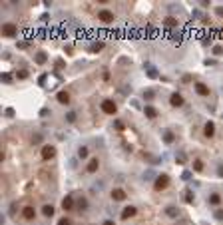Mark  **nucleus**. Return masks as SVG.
I'll return each instance as SVG.
<instances>
[{"instance_id": "nucleus-1", "label": "nucleus", "mask_w": 223, "mask_h": 225, "mask_svg": "<svg viewBox=\"0 0 223 225\" xmlns=\"http://www.w3.org/2000/svg\"><path fill=\"white\" fill-rule=\"evenodd\" d=\"M2 36H6V38L18 36V26H16L14 22H4L2 24Z\"/></svg>"}, {"instance_id": "nucleus-2", "label": "nucleus", "mask_w": 223, "mask_h": 225, "mask_svg": "<svg viewBox=\"0 0 223 225\" xmlns=\"http://www.w3.org/2000/svg\"><path fill=\"white\" fill-rule=\"evenodd\" d=\"M167 185H169V175H167V173H161V175H157V177L153 179L155 191H161V189H165Z\"/></svg>"}, {"instance_id": "nucleus-3", "label": "nucleus", "mask_w": 223, "mask_h": 225, "mask_svg": "<svg viewBox=\"0 0 223 225\" xmlns=\"http://www.w3.org/2000/svg\"><path fill=\"white\" fill-rule=\"evenodd\" d=\"M102 112L108 114V116H113V114L117 112L116 102H113V100H104V102H102Z\"/></svg>"}, {"instance_id": "nucleus-4", "label": "nucleus", "mask_w": 223, "mask_h": 225, "mask_svg": "<svg viewBox=\"0 0 223 225\" xmlns=\"http://www.w3.org/2000/svg\"><path fill=\"white\" fill-rule=\"evenodd\" d=\"M98 20H102L104 24H112L113 20H116V16H113V12H110V10H100L98 12Z\"/></svg>"}, {"instance_id": "nucleus-5", "label": "nucleus", "mask_w": 223, "mask_h": 225, "mask_svg": "<svg viewBox=\"0 0 223 225\" xmlns=\"http://www.w3.org/2000/svg\"><path fill=\"white\" fill-rule=\"evenodd\" d=\"M169 104L173 106V108H181V106L185 104V100H183V96L179 94V92H173V94L169 96Z\"/></svg>"}, {"instance_id": "nucleus-6", "label": "nucleus", "mask_w": 223, "mask_h": 225, "mask_svg": "<svg viewBox=\"0 0 223 225\" xmlns=\"http://www.w3.org/2000/svg\"><path fill=\"white\" fill-rule=\"evenodd\" d=\"M56 155V147L54 146H42V159H52Z\"/></svg>"}, {"instance_id": "nucleus-7", "label": "nucleus", "mask_w": 223, "mask_h": 225, "mask_svg": "<svg viewBox=\"0 0 223 225\" xmlns=\"http://www.w3.org/2000/svg\"><path fill=\"white\" fill-rule=\"evenodd\" d=\"M100 169V159L98 158H92L90 161H88V165H86V171L88 173H96Z\"/></svg>"}, {"instance_id": "nucleus-8", "label": "nucleus", "mask_w": 223, "mask_h": 225, "mask_svg": "<svg viewBox=\"0 0 223 225\" xmlns=\"http://www.w3.org/2000/svg\"><path fill=\"white\" fill-rule=\"evenodd\" d=\"M56 102H58V104H62V106H68L70 104V94L66 90L58 92V94H56Z\"/></svg>"}, {"instance_id": "nucleus-9", "label": "nucleus", "mask_w": 223, "mask_h": 225, "mask_svg": "<svg viewBox=\"0 0 223 225\" xmlns=\"http://www.w3.org/2000/svg\"><path fill=\"white\" fill-rule=\"evenodd\" d=\"M136 213H137L136 207H133V205H128V207H124V209H121V215H120V217H121V219H129V217H133Z\"/></svg>"}, {"instance_id": "nucleus-10", "label": "nucleus", "mask_w": 223, "mask_h": 225, "mask_svg": "<svg viewBox=\"0 0 223 225\" xmlns=\"http://www.w3.org/2000/svg\"><path fill=\"white\" fill-rule=\"evenodd\" d=\"M203 135L205 138H213V135H215V124H213L211 120L203 126Z\"/></svg>"}, {"instance_id": "nucleus-11", "label": "nucleus", "mask_w": 223, "mask_h": 225, "mask_svg": "<svg viewBox=\"0 0 223 225\" xmlns=\"http://www.w3.org/2000/svg\"><path fill=\"white\" fill-rule=\"evenodd\" d=\"M22 217L28 219V221H30V219H34V217H36V209H34L32 205H26V207L22 209Z\"/></svg>"}, {"instance_id": "nucleus-12", "label": "nucleus", "mask_w": 223, "mask_h": 225, "mask_svg": "<svg viewBox=\"0 0 223 225\" xmlns=\"http://www.w3.org/2000/svg\"><path fill=\"white\" fill-rule=\"evenodd\" d=\"M112 199H113V201H124V199H125V191L121 187H116L112 191Z\"/></svg>"}, {"instance_id": "nucleus-13", "label": "nucleus", "mask_w": 223, "mask_h": 225, "mask_svg": "<svg viewBox=\"0 0 223 225\" xmlns=\"http://www.w3.org/2000/svg\"><path fill=\"white\" fill-rule=\"evenodd\" d=\"M72 207H74V197H72V195H66V197L62 199V209H64V211H70Z\"/></svg>"}, {"instance_id": "nucleus-14", "label": "nucleus", "mask_w": 223, "mask_h": 225, "mask_svg": "<svg viewBox=\"0 0 223 225\" xmlns=\"http://www.w3.org/2000/svg\"><path fill=\"white\" fill-rule=\"evenodd\" d=\"M161 139H163V143H173L175 142V135H173V131H169V130H163V134H161Z\"/></svg>"}, {"instance_id": "nucleus-15", "label": "nucleus", "mask_w": 223, "mask_h": 225, "mask_svg": "<svg viewBox=\"0 0 223 225\" xmlns=\"http://www.w3.org/2000/svg\"><path fill=\"white\" fill-rule=\"evenodd\" d=\"M195 92L199 96H209V86H205L203 82H197L195 84Z\"/></svg>"}, {"instance_id": "nucleus-16", "label": "nucleus", "mask_w": 223, "mask_h": 225, "mask_svg": "<svg viewBox=\"0 0 223 225\" xmlns=\"http://www.w3.org/2000/svg\"><path fill=\"white\" fill-rule=\"evenodd\" d=\"M144 114H145V118H149V120H155V118H157V110H155L153 106H145Z\"/></svg>"}, {"instance_id": "nucleus-17", "label": "nucleus", "mask_w": 223, "mask_h": 225, "mask_svg": "<svg viewBox=\"0 0 223 225\" xmlns=\"http://www.w3.org/2000/svg\"><path fill=\"white\" fill-rule=\"evenodd\" d=\"M207 203H209V205H219V203H221V195L219 193H211L207 197Z\"/></svg>"}, {"instance_id": "nucleus-18", "label": "nucleus", "mask_w": 223, "mask_h": 225, "mask_svg": "<svg viewBox=\"0 0 223 225\" xmlns=\"http://www.w3.org/2000/svg\"><path fill=\"white\" fill-rule=\"evenodd\" d=\"M76 118H78V114H76L74 110H70V112H66L64 122H66V124H74V122H76Z\"/></svg>"}, {"instance_id": "nucleus-19", "label": "nucleus", "mask_w": 223, "mask_h": 225, "mask_svg": "<svg viewBox=\"0 0 223 225\" xmlns=\"http://www.w3.org/2000/svg\"><path fill=\"white\" fill-rule=\"evenodd\" d=\"M165 215H167V217H179V209L175 205H169L165 209Z\"/></svg>"}, {"instance_id": "nucleus-20", "label": "nucleus", "mask_w": 223, "mask_h": 225, "mask_svg": "<svg viewBox=\"0 0 223 225\" xmlns=\"http://www.w3.org/2000/svg\"><path fill=\"white\" fill-rule=\"evenodd\" d=\"M145 72H148V78H151V80H155V78H159V72L155 70L153 66H148L145 68Z\"/></svg>"}, {"instance_id": "nucleus-21", "label": "nucleus", "mask_w": 223, "mask_h": 225, "mask_svg": "<svg viewBox=\"0 0 223 225\" xmlns=\"http://www.w3.org/2000/svg\"><path fill=\"white\" fill-rule=\"evenodd\" d=\"M42 215L50 219V217L54 215V207H52V205H44V207H42Z\"/></svg>"}, {"instance_id": "nucleus-22", "label": "nucleus", "mask_w": 223, "mask_h": 225, "mask_svg": "<svg viewBox=\"0 0 223 225\" xmlns=\"http://www.w3.org/2000/svg\"><path fill=\"white\" fill-rule=\"evenodd\" d=\"M34 60H36V64H44V62L48 60V56H46V52H38Z\"/></svg>"}, {"instance_id": "nucleus-23", "label": "nucleus", "mask_w": 223, "mask_h": 225, "mask_svg": "<svg viewBox=\"0 0 223 225\" xmlns=\"http://www.w3.org/2000/svg\"><path fill=\"white\" fill-rule=\"evenodd\" d=\"M78 209H80V211H86V209H88V199H86V197H80V199H78Z\"/></svg>"}, {"instance_id": "nucleus-24", "label": "nucleus", "mask_w": 223, "mask_h": 225, "mask_svg": "<svg viewBox=\"0 0 223 225\" xmlns=\"http://www.w3.org/2000/svg\"><path fill=\"white\" fill-rule=\"evenodd\" d=\"M141 96H144V100H153V98H155V92L151 90V88H148V90H144V94H141Z\"/></svg>"}, {"instance_id": "nucleus-25", "label": "nucleus", "mask_w": 223, "mask_h": 225, "mask_svg": "<svg viewBox=\"0 0 223 225\" xmlns=\"http://www.w3.org/2000/svg\"><path fill=\"white\" fill-rule=\"evenodd\" d=\"M78 158H80V159H86V158H88V147H86V146L78 147Z\"/></svg>"}, {"instance_id": "nucleus-26", "label": "nucleus", "mask_w": 223, "mask_h": 225, "mask_svg": "<svg viewBox=\"0 0 223 225\" xmlns=\"http://www.w3.org/2000/svg\"><path fill=\"white\" fill-rule=\"evenodd\" d=\"M163 24H165L167 28H175V26H177V20H175V18H171V16H169V18H165V22H163Z\"/></svg>"}, {"instance_id": "nucleus-27", "label": "nucleus", "mask_w": 223, "mask_h": 225, "mask_svg": "<svg viewBox=\"0 0 223 225\" xmlns=\"http://www.w3.org/2000/svg\"><path fill=\"white\" fill-rule=\"evenodd\" d=\"M193 171H203V161H201V159L193 161Z\"/></svg>"}, {"instance_id": "nucleus-28", "label": "nucleus", "mask_w": 223, "mask_h": 225, "mask_svg": "<svg viewBox=\"0 0 223 225\" xmlns=\"http://www.w3.org/2000/svg\"><path fill=\"white\" fill-rule=\"evenodd\" d=\"M104 48V42H94V44L90 46V52H98V50Z\"/></svg>"}, {"instance_id": "nucleus-29", "label": "nucleus", "mask_w": 223, "mask_h": 225, "mask_svg": "<svg viewBox=\"0 0 223 225\" xmlns=\"http://www.w3.org/2000/svg\"><path fill=\"white\" fill-rule=\"evenodd\" d=\"M185 201H187V203H193V201H195V195H193V191H189V189L185 191Z\"/></svg>"}, {"instance_id": "nucleus-30", "label": "nucleus", "mask_w": 223, "mask_h": 225, "mask_svg": "<svg viewBox=\"0 0 223 225\" xmlns=\"http://www.w3.org/2000/svg\"><path fill=\"white\" fill-rule=\"evenodd\" d=\"M151 177H157V175H155V173L151 171V169H148V171L144 173V179H145V181H151Z\"/></svg>"}, {"instance_id": "nucleus-31", "label": "nucleus", "mask_w": 223, "mask_h": 225, "mask_svg": "<svg viewBox=\"0 0 223 225\" xmlns=\"http://www.w3.org/2000/svg\"><path fill=\"white\" fill-rule=\"evenodd\" d=\"M16 78H18V80H26V78H28V72H26V70L16 72Z\"/></svg>"}, {"instance_id": "nucleus-32", "label": "nucleus", "mask_w": 223, "mask_h": 225, "mask_svg": "<svg viewBox=\"0 0 223 225\" xmlns=\"http://www.w3.org/2000/svg\"><path fill=\"white\" fill-rule=\"evenodd\" d=\"M2 82H4V84H10V82H12V74L4 72V74H2Z\"/></svg>"}, {"instance_id": "nucleus-33", "label": "nucleus", "mask_w": 223, "mask_h": 225, "mask_svg": "<svg viewBox=\"0 0 223 225\" xmlns=\"http://www.w3.org/2000/svg\"><path fill=\"white\" fill-rule=\"evenodd\" d=\"M191 175H193V173L189 171V169H185V171L181 173V179H183V181H189V179H191Z\"/></svg>"}, {"instance_id": "nucleus-34", "label": "nucleus", "mask_w": 223, "mask_h": 225, "mask_svg": "<svg viewBox=\"0 0 223 225\" xmlns=\"http://www.w3.org/2000/svg\"><path fill=\"white\" fill-rule=\"evenodd\" d=\"M42 139H44V135H42V134H36L34 138H32V143H42Z\"/></svg>"}, {"instance_id": "nucleus-35", "label": "nucleus", "mask_w": 223, "mask_h": 225, "mask_svg": "<svg viewBox=\"0 0 223 225\" xmlns=\"http://www.w3.org/2000/svg\"><path fill=\"white\" fill-rule=\"evenodd\" d=\"M213 215H215L217 221H223V209H215V213H213Z\"/></svg>"}, {"instance_id": "nucleus-36", "label": "nucleus", "mask_w": 223, "mask_h": 225, "mask_svg": "<svg viewBox=\"0 0 223 225\" xmlns=\"http://www.w3.org/2000/svg\"><path fill=\"white\" fill-rule=\"evenodd\" d=\"M175 159H177V163H181V165H183V161H185V154H181V151H179V154L175 155Z\"/></svg>"}, {"instance_id": "nucleus-37", "label": "nucleus", "mask_w": 223, "mask_h": 225, "mask_svg": "<svg viewBox=\"0 0 223 225\" xmlns=\"http://www.w3.org/2000/svg\"><path fill=\"white\" fill-rule=\"evenodd\" d=\"M46 80H48V76H46V74H42L40 78H38V84H40V86H46Z\"/></svg>"}, {"instance_id": "nucleus-38", "label": "nucleus", "mask_w": 223, "mask_h": 225, "mask_svg": "<svg viewBox=\"0 0 223 225\" xmlns=\"http://www.w3.org/2000/svg\"><path fill=\"white\" fill-rule=\"evenodd\" d=\"M213 54H215V56H221V54H223V48H221V46H213Z\"/></svg>"}, {"instance_id": "nucleus-39", "label": "nucleus", "mask_w": 223, "mask_h": 225, "mask_svg": "<svg viewBox=\"0 0 223 225\" xmlns=\"http://www.w3.org/2000/svg\"><path fill=\"white\" fill-rule=\"evenodd\" d=\"M4 114H6V118H14V108H6Z\"/></svg>"}, {"instance_id": "nucleus-40", "label": "nucleus", "mask_w": 223, "mask_h": 225, "mask_svg": "<svg viewBox=\"0 0 223 225\" xmlns=\"http://www.w3.org/2000/svg\"><path fill=\"white\" fill-rule=\"evenodd\" d=\"M48 116H50V110L48 108H42L40 110V118H48Z\"/></svg>"}, {"instance_id": "nucleus-41", "label": "nucleus", "mask_w": 223, "mask_h": 225, "mask_svg": "<svg viewBox=\"0 0 223 225\" xmlns=\"http://www.w3.org/2000/svg\"><path fill=\"white\" fill-rule=\"evenodd\" d=\"M16 209H18V205H16V201H12V203H10V215H14Z\"/></svg>"}, {"instance_id": "nucleus-42", "label": "nucleus", "mask_w": 223, "mask_h": 225, "mask_svg": "<svg viewBox=\"0 0 223 225\" xmlns=\"http://www.w3.org/2000/svg\"><path fill=\"white\" fill-rule=\"evenodd\" d=\"M58 225H72V223H70V219H66V217H62V219H60V221H58Z\"/></svg>"}, {"instance_id": "nucleus-43", "label": "nucleus", "mask_w": 223, "mask_h": 225, "mask_svg": "<svg viewBox=\"0 0 223 225\" xmlns=\"http://www.w3.org/2000/svg\"><path fill=\"white\" fill-rule=\"evenodd\" d=\"M217 175H219V177H223V163H219V165H217Z\"/></svg>"}, {"instance_id": "nucleus-44", "label": "nucleus", "mask_w": 223, "mask_h": 225, "mask_svg": "<svg viewBox=\"0 0 223 225\" xmlns=\"http://www.w3.org/2000/svg\"><path fill=\"white\" fill-rule=\"evenodd\" d=\"M215 14H217V16H221V18H223V6H217V8H215Z\"/></svg>"}, {"instance_id": "nucleus-45", "label": "nucleus", "mask_w": 223, "mask_h": 225, "mask_svg": "<svg viewBox=\"0 0 223 225\" xmlns=\"http://www.w3.org/2000/svg\"><path fill=\"white\" fill-rule=\"evenodd\" d=\"M28 46H30V44H28V42H26V40H22V42H18V48H28Z\"/></svg>"}, {"instance_id": "nucleus-46", "label": "nucleus", "mask_w": 223, "mask_h": 225, "mask_svg": "<svg viewBox=\"0 0 223 225\" xmlns=\"http://www.w3.org/2000/svg\"><path fill=\"white\" fill-rule=\"evenodd\" d=\"M113 126H116V128H117V130H124V124H121V122H120V120H116V122H113Z\"/></svg>"}, {"instance_id": "nucleus-47", "label": "nucleus", "mask_w": 223, "mask_h": 225, "mask_svg": "<svg viewBox=\"0 0 223 225\" xmlns=\"http://www.w3.org/2000/svg\"><path fill=\"white\" fill-rule=\"evenodd\" d=\"M181 82H183V84H187V82H191V76H183V78H181Z\"/></svg>"}, {"instance_id": "nucleus-48", "label": "nucleus", "mask_w": 223, "mask_h": 225, "mask_svg": "<svg viewBox=\"0 0 223 225\" xmlns=\"http://www.w3.org/2000/svg\"><path fill=\"white\" fill-rule=\"evenodd\" d=\"M205 64H207V66H215L217 62H215V60H205Z\"/></svg>"}, {"instance_id": "nucleus-49", "label": "nucleus", "mask_w": 223, "mask_h": 225, "mask_svg": "<svg viewBox=\"0 0 223 225\" xmlns=\"http://www.w3.org/2000/svg\"><path fill=\"white\" fill-rule=\"evenodd\" d=\"M104 225H116V223H113L112 219H106V221H104Z\"/></svg>"}]
</instances>
